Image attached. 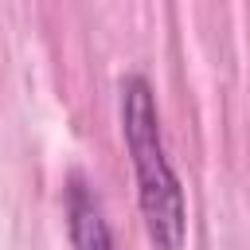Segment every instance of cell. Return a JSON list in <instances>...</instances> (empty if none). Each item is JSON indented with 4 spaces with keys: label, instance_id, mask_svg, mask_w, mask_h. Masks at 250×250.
<instances>
[{
    "label": "cell",
    "instance_id": "cell-1",
    "mask_svg": "<svg viewBox=\"0 0 250 250\" xmlns=\"http://www.w3.org/2000/svg\"><path fill=\"white\" fill-rule=\"evenodd\" d=\"M117 94H121V133H125V148L133 160L137 199H141V219H145L148 242L156 250H184L188 203H184L180 176L164 152L152 86L141 74H125Z\"/></svg>",
    "mask_w": 250,
    "mask_h": 250
},
{
    "label": "cell",
    "instance_id": "cell-2",
    "mask_svg": "<svg viewBox=\"0 0 250 250\" xmlns=\"http://www.w3.org/2000/svg\"><path fill=\"white\" fill-rule=\"evenodd\" d=\"M66 219H70V242L74 250H113V234L102 219L98 199L90 195V188L74 176L66 188Z\"/></svg>",
    "mask_w": 250,
    "mask_h": 250
}]
</instances>
